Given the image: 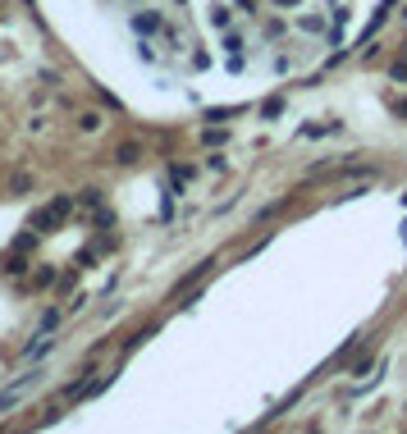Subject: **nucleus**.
Instances as JSON below:
<instances>
[{
  "mask_svg": "<svg viewBox=\"0 0 407 434\" xmlns=\"http://www.w3.org/2000/svg\"><path fill=\"white\" fill-rule=\"evenodd\" d=\"M138 156H142V147H138V142H119V147H115V165H133Z\"/></svg>",
  "mask_w": 407,
  "mask_h": 434,
  "instance_id": "7ed1b4c3",
  "label": "nucleus"
},
{
  "mask_svg": "<svg viewBox=\"0 0 407 434\" xmlns=\"http://www.w3.org/2000/svg\"><path fill=\"white\" fill-rule=\"evenodd\" d=\"M37 380H42V375H37V370H28V375H23V380H19V384H10V389L0 393V416L10 412V407H19V402H23V393L33 389V384H37Z\"/></svg>",
  "mask_w": 407,
  "mask_h": 434,
  "instance_id": "f03ea898",
  "label": "nucleus"
},
{
  "mask_svg": "<svg viewBox=\"0 0 407 434\" xmlns=\"http://www.w3.org/2000/svg\"><path fill=\"white\" fill-rule=\"evenodd\" d=\"M78 128H83V133H97L101 128V115H97V110H88V115L78 119Z\"/></svg>",
  "mask_w": 407,
  "mask_h": 434,
  "instance_id": "6e6552de",
  "label": "nucleus"
},
{
  "mask_svg": "<svg viewBox=\"0 0 407 434\" xmlns=\"http://www.w3.org/2000/svg\"><path fill=\"white\" fill-rule=\"evenodd\" d=\"M238 5H242V10H247V14H252V10H256V0H238Z\"/></svg>",
  "mask_w": 407,
  "mask_h": 434,
  "instance_id": "2eb2a0df",
  "label": "nucleus"
},
{
  "mask_svg": "<svg viewBox=\"0 0 407 434\" xmlns=\"http://www.w3.org/2000/svg\"><path fill=\"white\" fill-rule=\"evenodd\" d=\"M403 14H407V10H403Z\"/></svg>",
  "mask_w": 407,
  "mask_h": 434,
  "instance_id": "dca6fc26",
  "label": "nucleus"
},
{
  "mask_svg": "<svg viewBox=\"0 0 407 434\" xmlns=\"http://www.w3.org/2000/svg\"><path fill=\"white\" fill-rule=\"evenodd\" d=\"M133 28L138 33H156V14H133Z\"/></svg>",
  "mask_w": 407,
  "mask_h": 434,
  "instance_id": "423d86ee",
  "label": "nucleus"
},
{
  "mask_svg": "<svg viewBox=\"0 0 407 434\" xmlns=\"http://www.w3.org/2000/svg\"><path fill=\"white\" fill-rule=\"evenodd\" d=\"M23 270H28V260H23V256H10V265H5V274H23Z\"/></svg>",
  "mask_w": 407,
  "mask_h": 434,
  "instance_id": "f8f14e48",
  "label": "nucleus"
},
{
  "mask_svg": "<svg viewBox=\"0 0 407 434\" xmlns=\"http://www.w3.org/2000/svg\"><path fill=\"white\" fill-rule=\"evenodd\" d=\"M51 283H56V270H51V265H42V270H37V279H33V288H51Z\"/></svg>",
  "mask_w": 407,
  "mask_h": 434,
  "instance_id": "1a4fd4ad",
  "label": "nucleus"
},
{
  "mask_svg": "<svg viewBox=\"0 0 407 434\" xmlns=\"http://www.w3.org/2000/svg\"><path fill=\"white\" fill-rule=\"evenodd\" d=\"M261 115H265V119H275V115H284V97H270V101L261 106Z\"/></svg>",
  "mask_w": 407,
  "mask_h": 434,
  "instance_id": "0eeeda50",
  "label": "nucleus"
},
{
  "mask_svg": "<svg viewBox=\"0 0 407 434\" xmlns=\"http://www.w3.org/2000/svg\"><path fill=\"white\" fill-rule=\"evenodd\" d=\"M389 78H394V83H407V65H394V69H389Z\"/></svg>",
  "mask_w": 407,
  "mask_h": 434,
  "instance_id": "ddd939ff",
  "label": "nucleus"
},
{
  "mask_svg": "<svg viewBox=\"0 0 407 434\" xmlns=\"http://www.w3.org/2000/svg\"><path fill=\"white\" fill-rule=\"evenodd\" d=\"M51 347H56V338H46V334H42V343H37V347H28V352H23V361H42L46 352H51Z\"/></svg>",
  "mask_w": 407,
  "mask_h": 434,
  "instance_id": "20e7f679",
  "label": "nucleus"
},
{
  "mask_svg": "<svg viewBox=\"0 0 407 434\" xmlns=\"http://www.w3.org/2000/svg\"><path fill=\"white\" fill-rule=\"evenodd\" d=\"M394 110H398V115H403V119H407V97H403V101H394Z\"/></svg>",
  "mask_w": 407,
  "mask_h": 434,
  "instance_id": "4468645a",
  "label": "nucleus"
},
{
  "mask_svg": "<svg viewBox=\"0 0 407 434\" xmlns=\"http://www.w3.org/2000/svg\"><path fill=\"white\" fill-rule=\"evenodd\" d=\"M56 325H60V311H46V315H42V334H51Z\"/></svg>",
  "mask_w": 407,
  "mask_h": 434,
  "instance_id": "9b49d317",
  "label": "nucleus"
},
{
  "mask_svg": "<svg viewBox=\"0 0 407 434\" xmlns=\"http://www.w3.org/2000/svg\"><path fill=\"white\" fill-rule=\"evenodd\" d=\"M69 210H74V201H69V197H56L51 206L33 210V224H28V228H37V233H56V224L69 215Z\"/></svg>",
  "mask_w": 407,
  "mask_h": 434,
  "instance_id": "f257e3e1",
  "label": "nucleus"
},
{
  "mask_svg": "<svg viewBox=\"0 0 407 434\" xmlns=\"http://www.w3.org/2000/svg\"><path fill=\"white\" fill-rule=\"evenodd\" d=\"M210 23H215V28H229V10H220V5H215V10H210Z\"/></svg>",
  "mask_w": 407,
  "mask_h": 434,
  "instance_id": "9d476101",
  "label": "nucleus"
},
{
  "mask_svg": "<svg viewBox=\"0 0 407 434\" xmlns=\"http://www.w3.org/2000/svg\"><path fill=\"white\" fill-rule=\"evenodd\" d=\"M28 187H33V174H14V178H10V192L14 197H23Z\"/></svg>",
  "mask_w": 407,
  "mask_h": 434,
  "instance_id": "39448f33",
  "label": "nucleus"
}]
</instances>
